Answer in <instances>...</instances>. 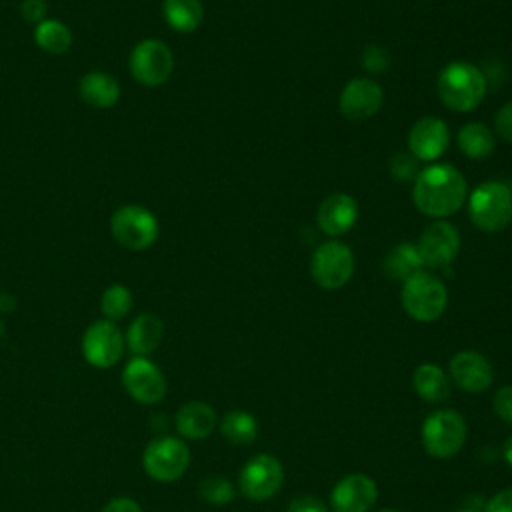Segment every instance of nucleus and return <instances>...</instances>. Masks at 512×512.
I'll return each instance as SVG.
<instances>
[{"label":"nucleus","mask_w":512,"mask_h":512,"mask_svg":"<svg viewBox=\"0 0 512 512\" xmlns=\"http://www.w3.org/2000/svg\"><path fill=\"white\" fill-rule=\"evenodd\" d=\"M422 266H424L422 256L416 244H410V242H402L394 246L382 260L384 274L390 280H400V282H406L414 274L422 272Z\"/></svg>","instance_id":"5701e85b"},{"label":"nucleus","mask_w":512,"mask_h":512,"mask_svg":"<svg viewBox=\"0 0 512 512\" xmlns=\"http://www.w3.org/2000/svg\"><path fill=\"white\" fill-rule=\"evenodd\" d=\"M418 162L410 152H400L396 156H392L390 160V174L400 180V182H406V180H416L418 176Z\"/></svg>","instance_id":"c756f323"},{"label":"nucleus","mask_w":512,"mask_h":512,"mask_svg":"<svg viewBox=\"0 0 512 512\" xmlns=\"http://www.w3.org/2000/svg\"><path fill=\"white\" fill-rule=\"evenodd\" d=\"M284 482V468L278 458L270 454H256L250 458L238 476L240 490L246 498L262 502L278 494Z\"/></svg>","instance_id":"9b49d317"},{"label":"nucleus","mask_w":512,"mask_h":512,"mask_svg":"<svg viewBox=\"0 0 512 512\" xmlns=\"http://www.w3.org/2000/svg\"><path fill=\"white\" fill-rule=\"evenodd\" d=\"M100 310L106 320L118 322L132 310V292L124 284H110L100 296Z\"/></svg>","instance_id":"cd10ccee"},{"label":"nucleus","mask_w":512,"mask_h":512,"mask_svg":"<svg viewBox=\"0 0 512 512\" xmlns=\"http://www.w3.org/2000/svg\"><path fill=\"white\" fill-rule=\"evenodd\" d=\"M400 302L404 312L416 322H434L446 310L448 290L440 278L422 270L402 282Z\"/></svg>","instance_id":"20e7f679"},{"label":"nucleus","mask_w":512,"mask_h":512,"mask_svg":"<svg viewBox=\"0 0 512 512\" xmlns=\"http://www.w3.org/2000/svg\"><path fill=\"white\" fill-rule=\"evenodd\" d=\"M376 482L360 472L348 474L332 488L330 506L332 512H370L376 504Z\"/></svg>","instance_id":"2eb2a0df"},{"label":"nucleus","mask_w":512,"mask_h":512,"mask_svg":"<svg viewBox=\"0 0 512 512\" xmlns=\"http://www.w3.org/2000/svg\"><path fill=\"white\" fill-rule=\"evenodd\" d=\"M504 460L512 466V436L504 442Z\"/></svg>","instance_id":"4c0bfd02"},{"label":"nucleus","mask_w":512,"mask_h":512,"mask_svg":"<svg viewBox=\"0 0 512 512\" xmlns=\"http://www.w3.org/2000/svg\"><path fill=\"white\" fill-rule=\"evenodd\" d=\"M48 14V2L46 0H22L20 4V16L28 22V24H38L42 22Z\"/></svg>","instance_id":"2f4dec72"},{"label":"nucleus","mask_w":512,"mask_h":512,"mask_svg":"<svg viewBox=\"0 0 512 512\" xmlns=\"http://www.w3.org/2000/svg\"><path fill=\"white\" fill-rule=\"evenodd\" d=\"M34 42L52 56H62L72 46V30L58 18H44L34 26Z\"/></svg>","instance_id":"393cba45"},{"label":"nucleus","mask_w":512,"mask_h":512,"mask_svg":"<svg viewBox=\"0 0 512 512\" xmlns=\"http://www.w3.org/2000/svg\"><path fill=\"white\" fill-rule=\"evenodd\" d=\"M162 16L172 30L188 34L202 24L204 8L200 0H162Z\"/></svg>","instance_id":"b1692460"},{"label":"nucleus","mask_w":512,"mask_h":512,"mask_svg":"<svg viewBox=\"0 0 512 512\" xmlns=\"http://www.w3.org/2000/svg\"><path fill=\"white\" fill-rule=\"evenodd\" d=\"M450 144L448 126L436 116H424L416 120L408 132V150L420 162H432L440 158Z\"/></svg>","instance_id":"dca6fc26"},{"label":"nucleus","mask_w":512,"mask_h":512,"mask_svg":"<svg viewBox=\"0 0 512 512\" xmlns=\"http://www.w3.org/2000/svg\"><path fill=\"white\" fill-rule=\"evenodd\" d=\"M380 512H400V510H390V508H386V510H380Z\"/></svg>","instance_id":"ea45409f"},{"label":"nucleus","mask_w":512,"mask_h":512,"mask_svg":"<svg viewBox=\"0 0 512 512\" xmlns=\"http://www.w3.org/2000/svg\"><path fill=\"white\" fill-rule=\"evenodd\" d=\"M198 494H200V498H202L204 502L222 506V504H228V502L234 500L236 490H234L232 482H230L226 476L212 474V476H206V478L198 484Z\"/></svg>","instance_id":"c85d7f7f"},{"label":"nucleus","mask_w":512,"mask_h":512,"mask_svg":"<svg viewBox=\"0 0 512 512\" xmlns=\"http://www.w3.org/2000/svg\"><path fill=\"white\" fill-rule=\"evenodd\" d=\"M190 464V450L184 440L176 436H158L148 442L142 454L146 474L156 482L178 480Z\"/></svg>","instance_id":"6e6552de"},{"label":"nucleus","mask_w":512,"mask_h":512,"mask_svg":"<svg viewBox=\"0 0 512 512\" xmlns=\"http://www.w3.org/2000/svg\"><path fill=\"white\" fill-rule=\"evenodd\" d=\"M436 88L446 108L470 112L486 96V76L476 64L456 60L440 70Z\"/></svg>","instance_id":"f03ea898"},{"label":"nucleus","mask_w":512,"mask_h":512,"mask_svg":"<svg viewBox=\"0 0 512 512\" xmlns=\"http://www.w3.org/2000/svg\"><path fill=\"white\" fill-rule=\"evenodd\" d=\"M128 70L132 78L146 88L162 86L174 70L172 50L158 38L140 40L128 56Z\"/></svg>","instance_id":"0eeeda50"},{"label":"nucleus","mask_w":512,"mask_h":512,"mask_svg":"<svg viewBox=\"0 0 512 512\" xmlns=\"http://www.w3.org/2000/svg\"><path fill=\"white\" fill-rule=\"evenodd\" d=\"M468 196L464 176L450 164H432L418 172L412 188L416 208L430 218L452 216Z\"/></svg>","instance_id":"f257e3e1"},{"label":"nucleus","mask_w":512,"mask_h":512,"mask_svg":"<svg viewBox=\"0 0 512 512\" xmlns=\"http://www.w3.org/2000/svg\"><path fill=\"white\" fill-rule=\"evenodd\" d=\"M484 512H512V488L496 492L484 506Z\"/></svg>","instance_id":"c9c22d12"},{"label":"nucleus","mask_w":512,"mask_h":512,"mask_svg":"<svg viewBox=\"0 0 512 512\" xmlns=\"http://www.w3.org/2000/svg\"><path fill=\"white\" fill-rule=\"evenodd\" d=\"M286 512H328V506L316 496L302 494L288 504Z\"/></svg>","instance_id":"72a5a7b5"},{"label":"nucleus","mask_w":512,"mask_h":512,"mask_svg":"<svg viewBox=\"0 0 512 512\" xmlns=\"http://www.w3.org/2000/svg\"><path fill=\"white\" fill-rule=\"evenodd\" d=\"M358 218V204L348 194H332L318 206L316 222L326 236H342L348 232Z\"/></svg>","instance_id":"a211bd4d"},{"label":"nucleus","mask_w":512,"mask_h":512,"mask_svg":"<svg viewBox=\"0 0 512 512\" xmlns=\"http://www.w3.org/2000/svg\"><path fill=\"white\" fill-rule=\"evenodd\" d=\"M82 356L94 368H112L124 354L126 340L116 322L94 320L82 334Z\"/></svg>","instance_id":"9d476101"},{"label":"nucleus","mask_w":512,"mask_h":512,"mask_svg":"<svg viewBox=\"0 0 512 512\" xmlns=\"http://www.w3.org/2000/svg\"><path fill=\"white\" fill-rule=\"evenodd\" d=\"M112 238L130 252L150 248L160 234L158 218L140 204H124L110 216Z\"/></svg>","instance_id":"39448f33"},{"label":"nucleus","mask_w":512,"mask_h":512,"mask_svg":"<svg viewBox=\"0 0 512 512\" xmlns=\"http://www.w3.org/2000/svg\"><path fill=\"white\" fill-rule=\"evenodd\" d=\"M362 64L366 70H370L374 74H382L390 66V56L382 46L370 44L362 52Z\"/></svg>","instance_id":"7c9ffc66"},{"label":"nucleus","mask_w":512,"mask_h":512,"mask_svg":"<svg viewBox=\"0 0 512 512\" xmlns=\"http://www.w3.org/2000/svg\"><path fill=\"white\" fill-rule=\"evenodd\" d=\"M454 512H478V510H474V508H460V510H454Z\"/></svg>","instance_id":"58836bf2"},{"label":"nucleus","mask_w":512,"mask_h":512,"mask_svg":"<svg viewBox=\"0 0 512 512\" xmlns=\"http://www.w3.org/2000/svg\"><path fill=\"white\" fill-rule=\"evenodd\" d=\"M496 140L492 130L482 122H468L458 132V148L472 160L488 158L494 152Z\"/></svg>","instance_id":"a878e982"},{"label":"nucleus","mask_w":512,"mask_h":512,"mask_svg":"<svg viewBox=\"0 0 512 512\" xmlns=\"http://www.w3.org/2000/svg\"><path fill=\"white\" fill-rule=\"evenodd\" d=\"M494 128L498 132V136H502L504 140L512 142V100L508 104H504L494 118Z\"/></svg>","instance_id":"f704fd0d"},{"label":"nucleus","mask_w":512,"mask_h":512,"mask_svg":"<svg viewBox=\"0 0 512 512\" xmlns=\"http://www.w3.org/2000/svg\"><path fill=\"white\" fill-rule=\"evenodd\" d=\"M354 274V254L352 250L338 242L330 240L320 244L310 260V276L324 290H338Z\"/></svg>","instance_id":"1a4fd4ad"},{"label":"nucleus","mask_w":512,"mask_h":512,"mask_svg":"<svg viewBox=\"0 0 512 512\" xmlns=\"http://www.w3.org/2000/svg\"><path fill=\"white\" fill-rule=\"evenodd\" d=\"M222 436L236 446H244L256 440L258 436V422L246 410H232L220 422Z\"/></svg>","instance_id":"bb28decb"},{"label":"nucleus","mask_w":512,"mask_h":512,"mask_svg":"<svg viewBox=\"0 0 512 512\" xmlns=\"http://www.w3.org/2000/svg\"><path fill=\"white\" fill-rule=\"evenodd\" d=\"M78 94L88 106L106 110V108H112L120 100V84L114 76H110L106 72L90 70L80 78Z\"/></svg>","instance_id":"412c9836"},{"label":"nucleus","mask_w":512,"mask_h":512,"mask_svg":"<svg viewBox=\"0 0 512 512\" xmlns=\"http://www.w3.org/2000/svg\"><path fill=\"white\" fill-rule=\"evenodd\" d=\"M124 390L138 404H156L166 396V378L162 370L146 356H134L122 370Z\"/></svg>","instance_id":"f8f14e48"},{"label":"nucleus","mask_w":512,"mask_h":512,"mask_svg":"<svg viewBox=\"0 0 512 512\" xmlns=\"http://www.w3.org/2000/svg\"><path fill=\"white\" fill-rule=\"evenodd\" d=\"M448 372L458 388L474 394L488 390L494 378L490 362L480 352L474 350H462L454 354L450 358Z\"/></svg>","instance_id":"f3484780"},{"label":"nucleus","mask_w":512,"mask_h":512,"mask_svg":"<svg viewBox=\"0 0 512 512\" xmlns=\"http://www.w3.org/2000/svg\"><path fill=\"white\" fill-rule=\"evenodd\" d=\"M416 248L422 256L424 266L444 268L456 258L460 250V234L450 222L434 220L420 234Z\"/></svg>","instance_id":"ddd939ff"},{"label":"nucleus","mask_w":512,"mask_h":512,"mask_svg":"<svg viewBox=\"0 0 512 512\" xmlns=\"http://www.w3.org/2000/svg\"><path fill=\"white\" fill-rule=\"evenodd\" d=\"M468 216L482 232H500L512 220V190L508 184L488 180L478 184L468 198Z\"/></svg>","instance_id":"7ed1b4c3"},{"label":"nucleus","mask_w":512,"mask_h":512,"mask_svg":"<svg viewBox=\"0 0 512 512\" xmlns=\"http://www.w3.org/2000/svg\"><path fill=\"white\" fill-rule=\"evenodd\" d=\"M102 512H142V508H140V504H138L136 500L126 498V496H120V498L110 500V502L102 508Z\"/></svg>","instance_id":"e433bc0d"},{"label":"nucleus","mask_w":512,"mask_h":512,"mask_svg":"<svg viewBox=\"0 0 512 512\" xmlns=\"http://www.w3.org/2000/svg\"><path fill=\"white\" fill-rule=\"evenodd\" d=\"M424 450L434 458H452L466 442V422L460 412L450 408L434 410L420 430Z\"/></svg>","instance_id":"423d86ee"},{"label":"nucleus","mask_w":512,"mask_h":512,"mask_svg":"<svg viewBox=\"0 0 512 512\" xmlns=\"http://www.w3.org/2000/svg\"><path fill=\"white\" fill-rule=\"evenodd\" d=\"M412 384L416 394L430 404L444 402L450 396V380L446 372L432 362H424L414 370Z\"/></svg>","instance_id":"4be33fe9"},{"label":"nucleus","mask_w":512,"mask_h":512,"mask_svg":"<svg viewBox=\"0 0 512 512\" xmlns=\"http://www.w3.org/2000/svg\"><path fill=\"white\" fill-rule=\"evenodd\" d=\"M492 404H494L496 414H498L504 422L512 424V386H502V388H498L496 394H494V398H492Z\"/></svg>","instance_id":"473e14b6"},{"label":"nucleus","mask_w":512,"mask_h":512,"mask_svg":"<svg viewBox=\"0 0 512 512\" xmlns=\"http://www.w3.org/2000/svg\"><path fill=\"white\" fill-rule=\"evenodd\" d=\"M174 424L180 436L190 440H202L208 438L216 428V412L206 402L190 400L178 408Z\"/></svg>","instance_id":"6ab92c4d"},{"label":"nucleus","mask_w":512,"mask_h":512,"mask_svg":"<svg viewBox=\"0 0 512 512\" xmlns=\"http://www.w3.org/2000/svg\"><path fill=\"white\" fill-rule=\"evenodd\" d=\"M162 336H164L162 320L152 312H144L130 322L124 334V340L134 356H148L160 346Z\"/></svg>","instance_id":"aec40b11"},{"label":"nucleus","mask_w":512,"mask_h":512,"mask_svg":"<svg viewBox=\"0 0 512 512\" xmlns=\"http://www.w3.org/2000/svg\"><path fill=\"white\" fill-rule=\"evenodd\" d=\"M384 104V92L378 82L370 78L350 80L338 98V108L344 118L352 122H362L372 118Z\"/></svg>","instance_id":"4468645a"}]
</instances>
